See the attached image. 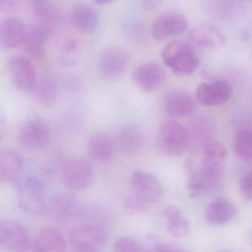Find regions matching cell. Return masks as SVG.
Segmentation results:
<instances>
[{
	"label": "cell",
	"instance_id": "cell-16",
	"mask_svg": "<svg viewBox=\"0 0 252 252\" xmlns=\"http://www.w3.org/2000/svg\"><path fill=\"white\" fill-rule=\"evenodd\" d=\"M51 31L52 29L38 23L28 31L24 44L26 52L32 58L36 60L44 58Z\"/></svg>",
	"mask_w": 252,
	"mask_h": 252
},
{
	"label": "cell",
	"instance_id": "cell-15",
	"mask_svg": "<svg viewBox=\"0 0 252 252\" xmlns=\"http://www.w3.org/2000/svg\"><path fill=\"white\" fill-rule=\"evenodd\" d=\"M115 147L124 154L132 155L138 153L142 147L144 135L138 126L126 125L116 131L114 138Z\"/></svg>",
	"mask_w": 252,
	"mask_h": 252
},
{
	"label": "cell",
	"instance_id": "cell-12",
	"mask_svg": "<svg viewBox=\"0 0 252 252\" xmlns=\"http://www.w3.org/2000/svg\"><path fill=\"white\" fill-rule=\"evenodd\" d=\"M232 95V88L228 81L215 79L200 84L196 91V96L200 104L206 106L220 105L226 102Z\"/></svg>",
	"mask_w": 252,
	"mask_h": 252
},
{
	"label": "cell",
	"instance_id": "cell-37",
	"mask_svg": "<svg viewBox=\"0 0 252 252\" xmlns=\"http://www.w3.org/2000/svg\"><path fill=\"white\" fill-rule=\"evenodd\" d=\"M160 2H161L160 1H158V0H148V1L147 0V1L141 2V5L146 10H153L157 8Z\"/></svg>",
	"mask_w": 252,
	"mask_h": 252
},
{
	"label": "cell",
	"instance_id": "cell-26",
	"mask_svg": "<svg viewBox=\"0 0 252 252\" xmlns=\"http://www.w3.org/2000/svg\"><path fill=\"white\" fill-rule=\"evenodd\" d=\"M163 216L168 231L174 237L181 238L189 232V222L179 208L174 205L166 206L163 210Z\"/></svg>",
	"mask_w": 252,
	"mask_h": 252
},
{
	"label": "cell",
	"instance_id": "cell-2",
	"mask_svg": "<svg viewBox=\"0 0 252 252\" xmlns=\"http://www.w3.org/2000/svg\"><path fill=\"white\" fill-rule=\"evenodd\" d=\"M163 63L176 76L192 74L199 66V58L194 48L183 41H173L162 50Z\"/></svg>",
	"mask_w": 252,
	"mask_h": 252
},
{
	"label": "cell",
	"instance_id": "cell-20",
	"mask_svg": "<svg viewBox=\"0 0 252 252\" xmlns=\"http://www.w3.org/2000/svg\"><path fill=\"white\" fill-rule=\"evenodd\" d=\"M163 107L169 116L181 117L194 113L196 104L192 97L187 93L173 91L165 95Z\"/></svg>",
	"mask_w": 252,
	"mask_h": 252
},
{
	"label": "cell",
	"instance_id": "cell-35",
	"mask_svg": "<svg viewBox=\"0 0 252 252\" xmlns=\"http://www.w3.org/2000/svg\"><path fill=\"white\" fill-rule=\"evenodd\" d=\"M239 189L245 200L252 201V172L245 174L240 181Z\"/></svg>",
	"mask_w": 252,
	"mask_h": 252
},
{
	"label": "cell",
	"instance_id": "cell-7",
	"mask_svg": "<svg viewBox=\"0 0 252 252\" xmlns=\"http://www.w3.org/2000/svg\"><path fill=\"white\" fill-rule=\"evenodd\" d=\"M18 138L20 144L26 148L30 150L44 148L51 140L49 125L42 118H30L20 126Z\"/></svg>",
	"mask_w": 252,
	"mask_h": 252
},
{
	"label": "cell",
	"instance_id": "cell-32",
	"mask_svg": "<svg viewBox=\"0 0 252 252\" xmlns=\"http://www.w3.org/2000/svg\"><path fill=\"white\" fill-rule=\"evenodd\" d=\"M204 158L212 159V160H220L223 161L226 157V150L225 147L220 143L217 141H206L204 144Z\"/></svg>",
	"mask_w": 252,
	"mask_h": 252
},
{
	"label": "cell",
	"instance_id": "cell-21",
	"mask_svg": "<svg viewBox=\"0 0 252 252\" xmlns=\"http://www.w3.org/2000/svg\"><path fill=\"white\" fill-rule=\"evenodd\" d=\"M191 40L206 49H218L226 42L223 33L216 26L203 24L197 26L190 32Z\"/></svg>",
	"mask_w": 252,
	"mask_h": 252
},
{
	"label": "cell",
	"instance_id": "cell-29",
	"mask_svg": "<svg viewBox=\"0 0 252 252\" xmlns=\"http://www.w3.org/2000/svg\"><path fill=\"white\" fill-rule=\"evenodd\" d=\"M57 61L63 65H71L76 63L79 56V44L72 36L60 38L56 45Z\"/></svg>",
	"mask_w": 252,
	"mask_h": 252
},
{
	"label": "cell",
	"instance_id": "cell-39",
	"mask_svg": "<svg viewBox=\"0 0 252 252\" xmlns=\"http://www.w3.org/2000/svg\"></svg>",
	"mask_w": 252,
	"mask_h": 252
},
{
	"label": "cell",
	"instance_id": "cell-38",
	"mask_svg": "<svg viewBox=\"0 0 252 252\" xmlns=\"http://www.w3.org/2000/svg\"><path fill=\"white\" fill-rule=\"evenodd\" d=\"M17 3V2L14 0H3L0 2V10L3 11V10L11 9L14 8Z\"/></svg>",
	"mask_w": 252,
	"mask_h": 252
},
{
	"label": "cell",
	"instance_id": "cell-30",
	"mask_svg": "<svg viewBox=\"0 0 252 252\" xmlns=\"http://www.w3.org/2000/svg\"><path fill=\"white\" fill-rule=\"evenodd\" d=\"M234 152L242 160H252V131L241 129L237 132L234 141Z\"/></svg>",
	"mask_w": 252,
	"mask_h": 252
},
{
	"label": "cell",
	"instance_id": "cell-25",
	"mask_svg": "<svg viewBox=\"0 0 252 252\" xmlns=\"http://www.w3.org/2000/svg\"><path fill=\"white\" fill-rule=\"evenodd\" d=\"M32 8L38 24L53 29L61 21V11L54 2L35 0L32 2Z\"/></svg>",
	"mask_w": 252,
	"mask_h": 252
},
{
	"label": "cell",
	"instance_id": "cell-28",
	"mask_svg": "<svg viewBox=\"0 0 252 252\" xmlns=\"http://www.w3.org/2000/svg\"><path fill=\"white\" fill-rule=\"evenodd\" d=\"M204 8L215 19L227 21L236 18L242 11L241 3L233 1H210L205 2Z\"/></svg>",
	"mask_w": 252,
	"mask_h": 252
},
{
	"label": "cell",
	"instance_id": "cell-24",
	"mask_svg": "<svg viewBox=\"0 0 252 252\" xmlns=\"http://www.w3.org/2000/svg\"><path fill=\"white\" fill-rule=\"evenodd\" d=\"M34 252H64L65 241L60 231L46 228L39 231L33 243Z\"/></svg>",
	"mask_w": 252,
	"mask_h": 252
},
{
	"label": "cell",
	"instance_id": "cell-11",
	"mask_svg": "<svg viewBox=\"0 0 252 252\" xmlns=\"http://www.w3.org/2000/svg\"><path fill=\"white\" fill-rule=\"evenodd\" d=\"M128 63L129 56L126 51L115 47L106 48L98 58V71L106 79H116L125 73Z\"/></svg>",
	"mask_w": 252,
	"mask_h": 252
},
{
	"label": "cell",
	"instance_id": "cell-1",
	"mask_svg": "<svg viewBox=\"0 0 252 252\" xmlns=\"http://www.w3.org/2000/svg\"><path fill=\"white\" fill-rule=\"evenodd\" d=\"M187 181L190 197H197L207 191H215L222 185L225 177L223 161L203 158L197 170L191 169Z\"/></svg>",
	"mask_w": 252,
	"mask_h": 252
},
{
	"label": "cell",
	"instance_id": "cell-33",
	"mask_svg": "<svg viewBox=\"0 0 252 252\" xmlns=\"http://www.w3.org/2000/svg\"><path fill=\"white\" fill-rule=\"evenodd\" d=\"M136 240L129 237H122L115 243L113 252H147Z\"/></svg>",
	"mask_w": 252,
	"mask_h": 252
},
{
	"label": "cell",
	"instance_id": "cell-5",
	"mask_svg": "<svg viewBox=\"0 0 252 252\" xmlns=\"http://www.w3.org/2000/svg\"><path fill=\"white\" fill-rule=\"evenodd\" d=\"M158 143L163 153L169 156H178L187 149L188 133L184 126L178 122L164 121L159 128Z\"/></svg>",
	"mask_w": 252,
	"mask_h": 252
},
{
	"label": "cell",
	"instance_id": "cell-34",
	"mask_svg": "<svg viewBox=\"0 0 252 252\" xmlns=\"http://www.w3.org/2000/svg\"><path fill=\"white\" fill-rule=\"evenodd\" d=\"M124 206H125V210L131 215L142 213L150 208V206L143 203L133 194H131L125 199Z\"/></svg>",
	"mask_w": 252,
	"mask_h": 252
},
{
	"label": "cell",
	"instance_id": "cell-6",
	"mask_svg": "<svg viewBox=\"0 0 252 252\" xmlns=\"http://www.w3.org/2000/svg\"><path fill=\"white\" fill-rule=\"evenodd\" d=\"M61 177L64 185L70 189L83 190L92 184L94 169L87 160L73 158L63 163Z\"/></svg>",
	"mask_w": 252,
	"mask_h": 252
},
{
	"label": "cell",
	"instance_id": "cell-13",
	"mask_svg": "<svg viewBox=\"0 0 252 252\" xmlns=\"http://www.w3.org/2000/svg\"><path fill=\"white\" fill-rule=\"evenodd\" d=\"M187 28V20L178 12H166L160 14L153 22L152 35L156 40H163L181 34Z\"/></svg>",
	"mask_w": 252,
	"mask_h": 252
},
{
	"label": "cell",
	"instance_id": "cell-27",
	"mask_svg": "<svg viewBox=\"0 0 252 252\" xmlns=\"http://www.w3.org/2000/svg\"><path fill=\"white\" fill-rule=\"evenodd\" d=\"M36 102L44 107L54 105L58 97L57 82L51 77H42L36 81L32 91Z\"/></svg>",
	"mask_w": 252,
	"mask_h": 252
},
{
	"label": "cell",
	"instance_id": "cell-14",
	"mask_svg": "<svg viewBox=\"0 0 252 252\" xmlns=\"http://www.w3.org/2000/svg\"><path fill=\"white\" fill-rule=\"evenodd\" d=\"M132 79L134 83L144 92H153L163 84L164 71L158 63L147 62L134 70Z\"/></svg>",
	"mask_w": 252,
	"mask_h": 252
},
{
	"label": "cell",
	"instance_id": "cell-18",
	"mask_svg": "<svg viewBox=\"0 0 252 252\" xmlns=\"http://www.w3.org/2000/svg\"><path fill=\"white\" fill-rule=\"evenodd\" d=\"M23 169L21 155L10 148H2L0 151V181L12 183L20 178Z\"/></svg>",
	"mask_w": 252,
	"mask_h": 252
},
{
	"label": "cell",
	"instance_id": "cell-3",
	"mask_svg": "<svg viewBox=\"0 0 252 252\" xmlns=\"http://www.w3.org/2000/svg\"><path fill=\"white\" fill-rule=\"evenodd\" d=\"M19 207L29 215H42L46 210V194L42 182L36 178H26L17 188Z\"/></svg>",
	"mask_w": 252,
	"mask_h": 252
},
{
	"label": "cell",
	"instance_id": "cell-10",
	"mask_svg": "<svg viewBox=\"0 0 252 252\" xmlns=\"http://www.w3.org/2000/svg\"><path fill=\"white\" fill-rule=\"evenodd\" d=\"M0 243L11 252H26L30 246V237L20 222L6 220L0 223Z\"/></svg>",
	"mask_w": 252,
	"mask_h": 252
},
{
	"label": "cell",
	"instance_id": "cell-17",
	"mask_svg": "<svg viewBox=\"0 0 252 252\" xmlns=\"http://www.w3.org/2000/svg\"><path fill=\"white\" fill-rule=\"evenodd\" d=\"M116 147L114 141L104 132H96L91 135L87 144V153L91 160L105 163L113 157Z\"/></svg>",
	"mask_w": 252,
	"mask_h": 252
},
{
	"label": "cell",
	"instance_id": "cell-8",
	"mask_svg": "<svg viewBox=\"0 0 252 252\" xmlns=\"http://www.w3.org/2000/svg\"><path fill=\"white\" fill-rule=\"evenodd\" d=\"M8 73L14 86L22 92L32 93L36 83L32 62L28 57L14 56L8 63Z\"/></svg>",
	"mask_w": 252,
	"mask_h": 252
},
{
	"label": "cell",
	"instance_id": "cell-4",
	"mask_svg": "<svg viewBox=\"0 0 252 252\" xmlns=\"http://www.w3.org/2000/svg\"><path fill=\"white\" fill-rule=\"evenodd\" d=\"M69 239L76 252H100L105 245V230L99 225L84 223L70 231Z\"/></svg>",
	"mask_w": 252,
	"mask_h": 252
},
{
	"label": "cell",
	"instance_id": "cell-31",
	"mask_svg": "<svg viewBox=\"0 0 252 252\" xmlns=\"http://www.w3.org/2000/svg\"><path fill=\"white\" fill-rule=\"evenodd\" d=\"M53 215L60 220L65 219L76 211V203L73 197L67 195L57 197L51 207Z\"/></svg>",
	"mask_w": 252,
	"mask_h": 252
},
{
	"label": "cell",
	"instance_id": "cell-9",
	"mask_svg": "<svg viewBox=\"0 0 252 252\" xmlns=\"http://www.w3.org/2000/svg\"><path fill=\"white\" fill-rule=\"evenodd\" d=\"M133 195L150 206L160 200L162 188L158 180L151 174L137 171L131 178Z\"/></svg>",
	"mask_w": 252,
	"mask_h": 252
},
{
	"label": "cell",
	"instance_id": "cell-22",
	"mask_svg": "<svg viewBox=\"0 0 252 252\" xmlns=\"http://www.w3.org/2000/svg\"><path fill=\"white\" fill-rule=\"evenodd\" d=\"M70 20L76 29L85 33H90L95 31L98 27L99 17L94 7L86 3H78L72 8Z\"/></svg>",
	"mask_w": 252,
	"mask_h": 252
},
{
	"label": "cell",
	"instance_id": "cell-36",
	"mask_svg": "<svg viewBox=\"0 0 252 252\" xmlns=\"http://www.w3.org/2000/svg\"><path fill=\"white\" fill-rule=\"evenodd\" d=\"M155 252H185L180 248L167 243H158L154 247Z\"/></svg>",
	"mask_w": 252,
	"mask_h": 252
},
{
	"label": "cell",
	"instance_id": "cell-23",
	"mask_svg": "<svg viewBox=\"0 0 252 252\" xmlns=\"http://www.w3.org/2000/svg\"><path fill=\"white\" fill-rule=\"evenodd\" d=\"M237 214V208L229 200L218 199L209 203L205 211L208 222L214 225H224L232 220Z\"/></svg>",
	"mask_w": 252,
	"mask_h": 252
},
{
	"label": "cell",
	"instance_id": "cell-19",
	"mask_svg": "<svg viewBox=\"0 0 252 252\" xmlns=\"http://www.w3.org/2000/svg\"><path fill=\"white\" fill-rule=\"evenodd\" d=\"M27 29L23 21L17 18L4 20L0 26V43L6 49L17 48L24 43Z\"/></svg>",
	"mask_w": 252,
	"mask_h": 252
}]
</instances>
